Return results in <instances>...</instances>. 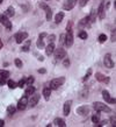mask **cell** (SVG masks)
Returning a JSON list of instances; mask_svg holds the SVG:
<instances>
[{
    "label": "cell",
    "instance_id": "6da1fadb",
    "mask_svg": "<svg viewBox=\"0 0 116 127\" xmlns=\"http://www.w3.org/2000/svg\"><path fill=\"white\" fill-rule=\"evenodd\" d=\"M65 82V78L64 77H58V78H55L52 81L50 82V89L51 90H57L59 86H62Z\"/></svg>",
    "mask_w": 116,
    "mask_h": 127
},
{
    "label": "cell",
    "instance_id": "7a4b0ae2",
    "mask_svg": "<svg viewBox=\"0 0 116 127\" xmlns=\"http://www.w3.org/2000/svg\"><path fill=\"white\" fill-rule=\"evenodd\" d=\"M93 107L97 112H110V108L107 105H104L103 103H100V101H95L93 104Z\"/></svg>",
    "mask_w": 116,
    "mask_h": 127
},
{
    "label": "cell",
    "instance_id": "3957f363",
    "mask_svg": "<svg viewBox=\"0 0 116 127\" xmlns=\"http://www.w3.org/2000/svg\"><path fill=\"white\" fill-rule=\"evenodd\" d=\"M64 40H65L64 43H65V46L67 47V48L73 44V34H72V31H67L66 35L64 36Z\"/></svg>",
    "mask_w": 116,
    "mask_h": 127
},
{
    "label": "cell",
    "instance_id": "277c9868",
    "mask_svg": "<svg viewBox=\"0 0 116 127\" xmlns=\"http://www.w3.org/2000/svg\"><path fill=\"white\" fill-rule=\"evenodd\" d=\"M27 105H28V96H23L22 98L19 100V103H18V110L23 111L24 108L27 107Z\"/></svg>",
    "mask_w": 116,
    "mask_h": 127
},
{
    "label": "cell",
    "instance_id": "5b68a950",
    "mask_svg": "<svg viewBox=\"0 0 116 127\" xmlns=\"http://www.w3.org/2000/svg\"><path fill=\"white\" fill-rule=\"evenodd\" d=\"M55 58L59 61V60H63V58L66 56V51L63 48H58V49H55Z\"/></svg>",
    "mask_w": 116,
    "mask_h": 127
},
{
    "label": "cell",
    "instance_id": "8992f818",
    "mask_svg": "<svg viewBox=\"0 0 116 127\" xmlns=\"http://www.w3.org/2000/svg\"><path fill=\"white\" fill-rule=\"evenodd\" d=\"M0 22L2 23L5 27H6V29H7V31H11V29H12V22L9 21V19H8L5 14H4V15H0Z\"/></svg>",
    "mask_w": 116,
    "mask_h": 127
},
{
    "label": "cell",
    "instance_id": "52a82bcc",
    "mask_svg": "<svg viewBox=\"0 0 116 127\" xmlns=\"http://www.w3.org/2000/svg\"><path fill=\"white\" fill-rule=\"evenodd\" d=\"M103 63H104V66H106V68H108V69H112V68H114V62H113V60H112V56H110V54H107L106 56H104Z\"/></svg>",
    "mask_w": 116,
    "mask_h": 127
},
{
    "label": "cell",
    "instance_id": "ba28073f",
    "mask_svg": "<svg viewBox=\"0 0 116 127\" xmlns=\"http://www.w3.org/2000/svg\"><path fill=\"white\" fill-rule=\"evenodd\" d=\"M28 37V34L26 33V32H20V33H18V34L15 35V41L16 43H22L24 40Z\"/></svg>",
    "mask_w": 116,
    "mask_h": 127
},
{
    "label": "cell",
    "instance_id": "9c48e42d",
    "mask_svg": "<svg viewBox=\"0 0 116 127\" xmlns=\"http://www.w3.org/2000/svg\"><path fill=\"white\" fill-rule=\"evenodd\" d=\"M39 100V95H35V96H33L30 98V100H28V105H29L30 107H34V106L37 105Z\"/></svg>",
    "mask_w": 116,
    "mask_h": 127
},
{
    "label": "cell",
    "instance_id": "30bf717a",
    "mask_svg": "<svg viewBox=\"0 0 116 127\" xmlns=\"http://www.w3.org/2000/svg\"><path fill=\"white\" fill-rule=\"evenodd\" d=\"M89 111L88 106H86V105H84V106H79V107L77 108V113L78 114H80V116H85V114H87Z\"/></svg>",
    "mask_w": 116,
    "mask_h": 127
},
{
    "label": "cell",
    "instance_id": "8fae6325",
    "mask_svg": "<svg viewBox=\"0 0 116 127\" xmlns=\"http://www.w3.org/2000/svg\"><path fill=\"white\" fill-rule=\"evenodd\" d=\"M46 36L45 33H41L39 36V40H37V48H39V49H42V48H44V42H43V39Z\"/></svg>",
    "mask_w": 116,
    "mask_h": 127
},
{
    "label": "cell",
    "instance_id": "7c38bea8",
    "mask_svg": "<svg viewBox=\"0 0 116 127\" xmlns=\"http://www.w3.org/2000/svg\"><path fill=\"white\" fill-rule=\"evenodd\" d=\"M71 105H72V101H71V100H67L65 104H64V110H63V111H64V116L67 117L70 114V111H71Z\"/></svg>",
    "mask_w": 116,
    "mask_h": 127
},
{
    "label": "cell",
    "instance_id": "4fadbf2b",
    "mask_svg": "<svg viewBox=\"0 0 116 127\" xmlns=\"http://www.w3.org/2000/svg\"><path fill=\"white\" fill-rule=\"evenodd\" d=\"M89 23H91V21H89V16H86V18H84L82 20H80V22L78 23V27L84 28V27H86V26H88Z\"/></svg>",
    "mask_w": 116,
    "mask_h": 127
},
{
    "label": "cell",
    "instance_id": "5bb4252c",
    "mask_svg": "<svg viewBox=\"0 0 116 127\" xmlns=\"http://www.w3.org/2000/svg\"><path fill=\"white\" fill-rule=\"evenodd\" d=\"M95 78H97L99 82H102V83H108L109 82V77H106L104 75H102V73H100V72H97V73H95Z\"/></svg>",
    "mask_w": 116,
    "mask_h": 127
},
{
    "label": "cell",
    "instance_id": "9a60e30c",
    "mask_svg": "<svg viewBox=\"0 0 116 127\" xmlns=\"http://www.w3.org/2000/svg\"><path fill=\"white\" fill-rule=\"evenodd\" d=\"M97 13L99 14L100 20H103L104 19V4H103V2H101V4H100V7H99V9H97Z\"/></svg>",
    "mask_w": 116,
    "mask_h": 127
},
{
    "label": "cell",
    "instance_id": "2e32d148",
    "mask_svg": "<svg viewBox=\"0 0 116 127\" xmlns=\"http://www.w3.org/2000/svg\"><path fill=\"white\" fill-rule=\"evenodd\" d=\"M54 50H55V44H54V42H51V43H49V44L46 46V48H45V54L50 56V55L54 53Z\"/></svg>",
    "mask_w": 116,
    "mask_h": 127
},
{
    "label": "cell",
    "instance_id": "e0dca14e",
    "mask_svg": "<svg viewBox=\"0 0 116 127\" xmlns=\"http://www.w3.org/2000/svg\"><path fill=\"white\" fill-rule=\"evenodd\" d=\"M77 2V0H67V4L64 5V9H72L74 7V5Z\"/></svg>",
    "mask_w": 116,
    "mask_h": 127
},
{
    "label": "cell",
    "instance_id": "ac0fdd59",
    "mask_svg": "<svg viewBox=\"0 0 116 127\" xmlns=\"http://www.w3.org/2000/svg\"><path fill=\"white\" fill-rule=\"evenodd\" d=\"M54 124L56 125V126H59V127H65L66 126L65 121H64L63 119H60V118H56V119L54 120Z\"/></svg>",
    "mask_w": 116,
    "mask_h": 127
},
{
    "label": "cell",
    "instance_id": "d6986e66",
    "mask_svg": "<svg viewBox=\"0 0 116 127\" xmlns=\"http://www.w3.org/2000/svg\"><path fill=\"white\" fill-rule=\"evenodd\" d=\"M14 14H15V11H14L13 7H8L6 9V12H5V15L7 18H12V16H14Z\"/></svg>",
    "mask_w": 116,
    "mask_h": 127
},
{
    "label": "cell",
    "instance_id": "ffe728a7",
    "mask_svg": "<svg viewBox=\"0 0 116 127\" xmlns=\"http://www.w3.org/2000/svg\"><path fill=\"white\" fill-rule=\"evenodd\" d=\"M50 95H51V89L50 88H45L43 90V96L45 98V100H49L50 98Z\"/></svg>",
    "mask_w": 116,
    "mask_h": 127
},
{
    "label": "cell",
    "instance_id": "44dd1931",
    "mask_svg": "<svg viewBox=\"0 0 116 127\" xmlns=\"http://www.w3.org/2000/svg\"><path fill=\"white\" fill-rule=\"evenodd\" d=\"M63 19H64V13H63V12H59L57 15H56V18H55L56 23H60L63 21Z\"/></svg>",
    "mask_w": 116,
    "mask_h": 127
},
{
    "label": "cell",
    "instance_id": "7402d4cb",
    "mask_svg": "<svg viewBox=\"0 0 116 127\" xmlns=\"http://www.w3.org/2000/svg\"><path fill=\"white\" fill-rule=\"evenodd\" d=\"M34 92H35V88L31 86V85H29L26 89V96H31V95H34Z\"/></svg>",
    "mask_w": 116,
    "mask_h": 127
},
{
    "label": "cell",
    "instance_id": "603a6c76",
    "mask_svg": "<svg viewBox=\"0 0 116 127\" xmlns=\"http://www.w3.org/2000/svg\"><path fill=\"white\" fill-rule=\"evenodd\" d=\"M102 97H103V99L106 100V101L109 103V100H110V95H109V92L107 90H103V91H102Z\"/></svg>",
    "mask_w": 116,
    "mask_h": 127
},
{
    "label": "cell",
    "instance_id": "cb8c5ba5",
    "mask_svg": "<svg viewBox=\"0 0 116 127\" xmlns=\"http://www.w3.org/2000/svg\"><path fill=\"white\" fill-rule=\"evenodd\" d=\"M97 11H95V9H93L92 11L91 15H89V21H91V22H94V21H95V18H97Z\"/></svg>",
    "mask_w": 116,
    "mask_h": 127
},
{
    "label": "cell",
    "instance_id": "d4e9b609",
    "mask_svg": "<svg viewBox=\"0 0 116 127\" xmlns=\"http://www.w3.org/2000/svg\"><path fill=\"white\" fill-rule=\"evenodd\" d=\"M45 12H46V20H48V21H50L51 18H52V12H51L50 7H48V8H46Z\"/></svg>",
    "mask_w": 116,
    "mask_h": 127
},
{
    "label": "cell",
    "instance_id": "484cf974",
    "mask_svg": "<svg viewBox=\"0 0 116 127\" xmlns=\"http://www.w3.org/2000/svg\"><path fill=\"white\" fill-rule=\"evenodd\" d=\"M78 36H79L80 39H82V40H86V39H87V36H88V35H87V33H86L85 31H81V32H79V34H78Z\"/></svg>",
    "mask_w": 116,
    "mask_h": 127
},
{
    "label": "cell",
    "instance_id": "4316f807",
    "mask_svg": "<svg viewBox=\"0 0 116 127\" xmlns=\"http://www.w3.org/2000/svg\"><path fill=\"white\" fill-rule=\"evenodd\" d=\"M0 76L4 77V78L9 77V72H8L7 70H0Z\"/></svg>",
    "mask_w": 116,
    "mask_h": 127
},
{
    "label": "cell",
    "instance_id": "83f0119b",
    "mask_svg": "<svg viewBox=\"0 0 116 127\" xmlns=\"http://www.w3.org/2000/svg\"><path fill=\"white\" fill-rule=\"evenodd\" d=\"M106 41H107V36H106V34H101L100 36H99V42L104 43Z\"/></svg>",
    "mask_w": 116,
    "mask_h": 127
},
{
    "label": "cell",
    "instance_id": "f1b7e54d",
    "mask_svg": "<svg viewBox=\"0 0 116 127\" xmlns=\"http://www.w3.org/2000/svg\"><path fill=\"white\" fill-rule=\"evenodd\" d=\"M7 84H8V88L9 89H15L16 86H18V84H16L15 82H13V81H8Z\"/></svg>",
    "mask_w": 116,
    "mask_h": 127
},
{
    "label": "cell",
    "instance_id": "f546056e",
    "mask_svg": "<svg viewBox=\"0 0 116 127\" xmlns=\"http://www.w3.org/2000/svg\"><path fill=\"white\" fill-rule=\"evenodd\" d=\"M30 41H29V40H28L27 42H26V44H24V46L22 47V51H28V50H29V47H30Z\"/></svg>",
    "mask_w": 116,
    "mask_h": 127
},
{
    "label": "cell",
    "instance_id": "4dcf8cb0",
    "mask_svg": "<svg viewBox=\"0 0 116 127\" xmlns=\"http://www.w3.org/2000/svg\"><path fill=\"white\" fill-rule=\"evenodd\" d=\"M92 121L94 124H99L100 123V118H99V114H94V116L92 117Z\"/></svg>",
    "mask_w": 116,
    "mask_h": 127
},
{
    "label": "cell",
    "instance_id": "1f68e13d",
    "mask_svg": "<svg viewBox=\"0 0 116 127\" xmlns=\"http://www.w3.org/2000/svg\"><path fill=\"white\" fill-rule=\"evenodd\" d=\"M15 106H13V105H11V106H8L7 107V112L8 113H9V114H13V113H14V112H15Z\"/></svg>",
    "mask_w": 116,
    "mask_h": 127
},
{
    "label": "cell",
    "instance_id": "d6a6232c",
    "mask_svg": "<svg viewBox=\"0 0 116 127\" xmlns=\"http://www.w3.org/2000/svg\"><path fill=\"white\" fill-rule=\"evenodd\" d=\"M91 73H92V69H88V71H87V73H86V76L82 78V81H84V82L87 81V79L89 78V76H91Z\"/></svg>",
    "mask_w": 116,
    "mask_h": 127
},
{
    "label": "cell",
    "instance_id": "836d02e7",
    "mask_svg": "<svg viewBox=\"0 0 116 127\" xmlns=\"http://www.w3.org/2000/svg\"><path fill=\"white\" fill-rule=\"evenodd\" d=\"M63 60H64V61H63V65L65 66V68H67V66L70 65V60L69 58H65V57L63 58Z\"/></svg>",
    "mask_w": 116,
    "mask_h": 127
},
{
    "label": "cell",
    "instance_id": "e575fe53",
    "mask_svg": "<svg viewBox=\"0 0 116 127\" xmlns=\"http://www.w3.org/2000/svg\"><path fill=\"white\" fill-rule=\"evenodd\" d=\"M14 63H15V65L18 66V68H21V66H22V62L20 61L19 58H16L15 61H14Z\"/></svg>",
    "mask_w": 116,
    "mask_h": 127
},
{
    "label": "cell",
    "instance_id": "d590c367",
    "mask_svg": "<svg viewBox=\"0 0 116 127\" xmlns=\"http://www.w3.org/2000/svg\"><path fill=\"white\" fill-rule=\"evenodd\" d=\"M26 82H27V84H28V85L33 84V83H34V78H33V76H30L29 78H27V79H26Z\"/></svg>",
    "mask_w": 116,
    "mask_h": 127
},
{
    "label": "cell",
    "instance_id": "8d00e7d4",
    "mask_svg": "<svg viewBox=\"0 0 116 127\" xmlns=\"http://www.w3.org/2000/svg\"><path fill=\"white\" fill-rule=\"evenodd\" d=\"M24 83H26V81H24V79H21V81L18 83V86H19V88H23V86H24Z\"/></svg>",
    "mask_w": 116,
    "mask_h": 127
},
{
    "label": "cell",
    "instance_id": "74e56055",
    "mask_svg": "<svg viewBox=\"0 0 116 127\" xmlns=\"http://www.w3.org/2000/svg\"><path fill=\"white\" fill-rule=\"evenodd\" d=\"M66 31H72V21H70L69 25L66 26Z\"/></svg>",
    "mask_w": 116,
    "mask_h": 127
},
{
    "label": "cell",
    "instance_id": "f35d334b",
    "mask_svg": "<svg viewBox=\"0 0 116 127\" xmlns=\"http://www.w3.org/2000/svg\"><path fill=\"white\" fill-rule=\"evenodd\" d=\"M6 84V79H5L4 77H1L0 78V86H2V85Z\"/></svg>",
    "mask_w": 116,
    "mask_h": 127
},
{
    "label": "cell",
    "instance_id": "ab89813d",
    "mask_svg": "<svg viewBox=\"0 0 116 127\" xmlns=\"http://www.w3.org/2000/svg\"><path fill=\"white\" fill-rule=\"evenodd\" d=\"M87 2H88V0H80V6L81 7H84Z\"/></svg>",
    "mask_w": 116,
    "mask_h": 127
},
{
    "label": "cell",
    "instance_id": "60d3db41",
    "mask_svg": "<svg viewBox=\"0 0 116 127\" xmlns=\"http://www.w3.org/2000/svg\"><path fill=\"white\" fill-rule=\"evenodd\" d=\"M55 39H56V36H55V35H50V36H49V41H50V43L54 42Z\"/></svg>",
    "mask_w": 116,
    "mask_h": 127
},
{
    "label": "cell",
    "instance_id": "b9f144b4",
    "mask_svg": "<svg viewBox=\"0 0 116 127\" xmlns=\"http://www.w3.org/2000/svg\"><path fill=\"white\" fill-rule=\"evenodd\" d=\"M116 124H115V117H113L112 118V126H115Z\"/></svg>",
    "mask_w": 116,
    "mask_h": 127
},
{
    "label": "cell",
    "instance_id": "7bdbcfd3",
    "mask_svg": "<svg viewBox=\"0 0 116 127\" xmlns=\"http://www.w3.org/2000/svg\"><path fill=\"white\" fill-rule=\"evenodd\" d=\"M115 98H110V100H109V103H110V104H115Z\"/></svg>",
    "mask_w": 116,
    "mask_h": 127
},
{
    "label": "cell",
    "instance_id": "ee69618b",
    "mask_svg": "<svg viewBox=\"0 0 116 127\" xmlns=\"http://www.w3.org/2000/svg\"><path fill=\"white\" fill-rule=\"evenodd\" d=\"M115 39H116V37H115V31H114V34L112 35V41H113V42H115Z\"/></svg>",
    "mask_w": 116,
    "mask_h": 127
},
{
    "label": "cell",
    "instance_id": "f6af8a7d",
    "mask_svg": "<svg viewBox=\"0 0 116 127\" xmlns=\"http://www.w3.org/2000/svg\"><path fill=\"white\" fill-rule=\"evenodd\" d=\"M4 125H5V121L0 119V127H4Z\"/></svg>",
    "mask_w": 116,
    "mask_h": 127
},
{
    "label": "cell",
    "instance_id": "bcb514c9",
    "mask_svg": "<svg viewBox=\"0 0 116 127\" xmlns=\"http://www.w3.org/2000/svg\"><path fill=\"white\" fill-rule=\"evenodd\" d=\"M39 73H45V69H39Z\"/></svg>",
    "mask_w": 116,
    "mask_h": 127
},
{
    "label": "cell",
    "instance_id": "7dc6e473",
    "mask_svg": "<svg viewBox=\"0 0 116 127\" xmlns=\"http://www.w3.org/2000/svg\"><path fill=\"white\" fill-rule=\"evenodd\" d=\"M39 61H43L44 58H43V56H39Z\"/></svg>",
    "mask_w": 116,
    "mask_h": 127
},
{
    "label": "cell",
    "instance_id": "c3c4849f",
    "mask_svg": "<svg viewBox=\"0 0 116 127\" xmlns=\"http://www.w3.org/2000/svg\"><path fill=\"white\" fill-rule=\"evenodd\" d=\"M2 48V42H1V40H0V49Z\"/></svg>",
    "mask_w": 116,
    "mask_h": 127
},
{
    "label": "cell",
    "instance_id": "681fc988",
    "mask_svg": "<svg viewBox=\"0 0 116 127\" xmlns=\"http://www.w3.org/2000/svg\"><path fill=\"white\" fill-rule=\"evenodd\" d=\"M2 1H4V0H0V4H1V2H2Z\"/></svg>",
    "mask_w": 116,
    "mask_h": 127
}]
</instances>
